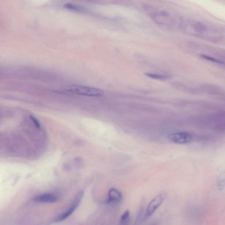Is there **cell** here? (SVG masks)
<instances>
[{"mask_svg":"<svg viewBox=\"0 0 225 225\" xmlns=\"http://www.w3.org/2000/svg\"><path fill=\"white\" fill-rule=\"evenodd\" d=\"M181 27L184 31L194 35H205L207 33H216L221 29L215 27H208L207 25L193 20H185L181 24Z\"/></svg>","mask_w":225,"mask_h":225,"instance_id":"6da1fadb","label":"cell"},{"mask_svg":"<svg viewBox=\"0 0 225 225\" xmlns=\"http://www.w3.org/2000/svg\"><path fill=\"white\" fill-rule=\"evenodd\" d=\"M143 8L146 13L158 24L169 28L173 27L174 20L167 11L159 10L147 5H144Z\"/></svg>","mask_w":225,"mask_h":225,"instance_id":"7a4b0ae2","label":"cell"},{"mask_svg":"<svg viewBox=\"0 0 225 225\" xmlns=\"http://www.w3.org/2000/svg\"><path fill=\"white\" fill-rule=\"evenodd\" d=\"M31 120L32 121L33 123H34V124H35V126H36V127L38 129H40V123H39V121H38V120L35 118V117L33 116H31Z\"/></svg>","mask_w":225,"mask_h":225,"instance_id":"4fadbf2b","label":"cell"},{"mask_svg":"<svg viewBox=\"0 0 225 225\" xmlns=\"http://www.w3.org/2000/svg\"><path fill=\"white\" fill-rule=\"evenodd\" d=\"M166 197L167 194L165 192H162L150 201L145 211V217L146 218H149L153 215L156 211L162 204Z\"/></svg>","mask_w":225,"mask_h":225,"instance_id":"277c9868","label":"cell"},{"mask_svg":"<svg viewBox=\"0 0 225 225\" xmlns=\"http://www.w3.org/2000/svg\"><path fill=\"white\" fill-rule=\"evenodd\" d=\"M122 195L120 191L112 188L108 192V199L107 202L111 204H117L121 202Z\"/></svg>","mask_w":225,"mask_h":225,"instance_id":"52a82bcc","label":"cell"},{"mask_svg":"<svg viewBox=\"0 0 225 225\" xmlns=\"http://www.w3.org/2000/svg\"><path fill=\"white\" fill-rule=\"evenodd\" d=\"M168 138L170 141L177 144H187L191 142L192 135L186 132H177L170 134Z\"/></svg>","mask_w":225,"mask_h":225,"instance_id":"8992f818","label":"cell"},{"mask_svg":"<svg viewBox=\"0 0 225 225\" xmlns=\"http://www.w3.org/2000/svg\"><path fill=\"white\" fill-rule=\"evenodd\" d=\"M59 199L58 196L52 194H45L37 196L35 198V201L42 203H55Z\"/></svg>","mask_w":225,"mask_h":225,"instance_id":"ba28073f","label":"cell"},{"mask_svg":"<svg viewBox=\"0 0 225 225\" xmlns=\"http://www.w3.org/2000/svg\"><path fill=\"white\" fill-rule=\"evenodd\" d=\"M145 76L149 77V78H152V79H156V80H166L170 79L171 78L169 75H162V74H153V73H145Z\"/></svg>","mask_w":225,"mask_h":225,"instance_id":"30bf717a","label":"cell"},{"mask_svg":"<svg viewBox=\"0 0 225 225\" xmlns=\"http://www.w3.org/2000/svg\"><path fill=\"white\" fill-rule=\"evenodd\" d=\"M67 91L75 94L87 96L99 97L104 94V92L100 89L77 85L69 86Z\"/></svg>","mask_w":225,"mask_h":225,"instance_id":"3957f363","label":"cell"},{"mask_svg":"<svg viewBox=\"0 0 225 225\" xmlns=\"http://www.w3.org/2000/svg\"><path fill=\"white\" fill-rule=\"evenodd\" d=\"M200 56L202 58L204 59L207 60L209 61L212 62L214 63H216L218 64H223V63L221 61L219 60V59H216L215 58L212 57L208 56V55H205L202 54Z\"/></svg>","mask_w":225,"mask_h":225,"instance_id":"7c38bea8","label":"cell"},{"mask_svg":"<svg viewBox=\"0 0 225 225\" xmlns=\"http://www.w3.org/2000/svg\"><path fill=\"white\" fill-rule=\"evenodd\" d=\"M130 212L129 210L125 211L121 217L120 221L121 224L123 225L128 224L130 221Z\"/></svg>","mask_w":225,"mask_h":225,"instance_id":"8fae6325","label":"cell"},{"mask_svg":"<svg viewBox=\"0 0 225 225\" xmlns=\"http://www.w3.org/2000/svg\"><path fill=\"white\" fill-rule=\"evenodd\" d=\"M83 195L84 193L82 191H80L77 193V195L75 196L73 202L70 205L68 210L66 211L60 215L59 216H58L55 219V221L56 222L63 221L71 215V214L74 212V211L77 209L78 205L80 204L81 199L83 198Z\"/></svg>","mask_w":225,"mask_h":225,"instance_id":"5b68a950","label":"cell"},{"mask_svg":"<svg viewBox=\"0 0 225 225\" xmlns=\"http://www.w3.org/2000/svg\"><path fill=\"white\" fill-rule=\"evenodd\" d=\"M65 9H68L70 11L73 12H78V13H85L86 12V10L84 8L80 7L77 5H74L71 3H67L64 6Z\"/></svg>","mask_w":225,"mask_h":225,"instance_id":"9c48e42d","label":"cell"}]
</instances>
